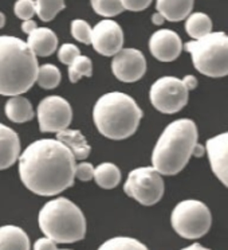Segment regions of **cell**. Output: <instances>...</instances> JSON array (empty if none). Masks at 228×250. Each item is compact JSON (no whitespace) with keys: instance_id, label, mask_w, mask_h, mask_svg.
<instances>
[{"instance_id":"603a6c76","label":"cell","mask_w":228,"mask_h":250,"mask_svg":"<svg viewBox=\"0 0 228 250\" xmlns=\"http://www.w3.org/2000/svg\"><path fill=\"white\" fill-rule=\"evenodd\" d=\"M60 80H62V74H60L59 69L55 65L44 63V65L39 67L37 83L40 87L47 89V90L55 89L60 83Z\"/></svg>"},{"instance_id":"1f68e13d","label":"cell","mask_w":228,"mask_h":250,"mask_svg":"<svg viewBox=\"0 0 228 250\" xmlns=\"http://www.w3.org/2000/svg\"><path fill=\"white\" fill-rule=\"evenodd\" d=\"M121 3L126 11L140 12L147 10L152 4V0H121Z\"/></svg>"},{"instance_id":"ab89813d","label":"cell","mask_w":228,"mask_h":250,"mask_svg":"<svg viewBox=\"0 0 228 250\" xmlns=\"http://www.w3.org/2000/svg\"><path fill=\"white\" fill-rule=\"evenodd\" d=\"M60 250H70V249H60Z\"/></svg>"},{"instance_id":"8992f818","label":"cell","mask_w":228,"mask_h":250,"mask_svg":"<svg viewBox=\"0 0 228 250\" xmlns=\"http://www.w3.org/2000/svg\"><path fill=\"white\" fill-rule=\"evenodd\" d=\"M184 49L192 57V63L203 76L222 78L228 76V35L211 33L199 41H190Z\"/></svg>"},{"instance_id":"5b68a950","label":"cell","mask_w":228,"mask_h":250,"mask_svg":"<svg viewBox=\"0 0 228 250\" xmlns=\"http://www.w3.org/2000/svg\"><path fill=\"white\" fill-rule=\"evenodd\" d=\"M39 228L57 244H74L86 235V219L79 207L67 198L51 199L40 208Z\"/></svg>"},{"instance_id":"ac0fdd59","label":"cell","mask_w":228,"mask_h":250,"mask_svg":"<svg viewBox=\"0 0 228 250\" xmlns=\"http://www.w3.org/2000/svg\"><path fill=\"white\" fill-rule=\"evenodd\" d=\"M27 233L15 225L0 226V250H30Z\"/></svg>"},{"instance_id":"30bf717a","label":"cell","mask_w":228,"mask_h":250,"mask_svg":"<svg viewBox=\"0 0 228 250\" xmlns=\"http://www.w3.org/2000/svg\"><path fill=\"white\" fill-rule=\"evenodd\" d=\"M39 129L47 133H59L69 128L73 120V109L67 100L60 96L44 97L37 109Z\"/></svg>"},{"instance_id":"4316f807","label":"cell","mask_w":228,"mask_h":250,"mask_svg":"<svg viewBox=\"0 0 228 250\" xmlns=\"http://www.w3.org/2000/svg\"><path fill=\"white\" fill-rule=\"evenodd\" d=\"M93 76V63L92 60L85 55H79L70 66H69V80L76 83L81 80L82 77Z\"/></svg>"},{"instance_id":"d6986e66","label":"cell","mask_w":228,"mask_h":250,"mask_svg":"<svg viewBox=\"0 0 228 250\" xmlns=\"http://www.w3.org/2000/svg\"><path fill=\"white\" fill-rule=\"evenodd\" d=\"M57 140L63 143L66 147L73 152L76 160H85L92 151V148L89 146L85 136L82 135V132L76 131V129L67 128L65 131L57 133Z\"/></svg>"},{"instance_id":"6da1fadb","label":"cell","mask_w":228,"mask_h":250,"mask_svg":"<svg viewBox=\"0 0 228 250\" xmlns=\"http://www.w3.org/2000/svg\"><path fill=\"white\" fill-rule=\"evenodd\" d=\"M76 159L57 139L31 143L19 158V175L26 188L40 196H55L76 180Z\"/></svg>"},{"instance_id":"f546056e","label":"cell","mask_w":228,"mask_h":250,"mask_svg":"<svg viewBox=\"0 0 228 250\" xmlns=\"http://www.w3.org/2000/svg\"><path fill=\"white\" fill-rule=\"evenodd\" d=\"M79 55H81V51H79V49L76 47V44L73 43L62 44L59 50H58V60L63 65L70 66Z\"/></svg>"},{"instance_id":"83f0119b","label":"cell","mask_w":228,"mask_h":250,"mask_svg":"<svg viewBox=\"0 0 228 250\" xmlns=\"http://www.w3.org/2000/svg\"><path fill=\"white\" fill-rule=\"evenodd\" d=\"M71 35H73V38L76 39L81 43L92 44L93 28L86 21L76 19L71 22Z\"/></svg>"},{"instance_id":"9c48e42d","label":"cell","mask_w":228,"mask_h":250,"mask_svg":"<svg viewBox=\"0 0 228 250\" xmlns=\"http://www.w3.org/2000/svg\"><path fill=\"white\" fill-rule=\"evenodd\" d=\"M190 90L183 80L176 77H161L153 82L149 100L158 112L173 114L180 112L188 103Z\"/></svg>"},{"instance_id":"cb8c5ba5","label":"cell","mask_w":228,"mask_h":250,"mask_svg":"<svg viewBox=\"0 0 228 250\" xmlns=\"http://www.w3.org/2000/svg\"><path fill=\"white\" fill-rule=\"evenodd\" d=\"M37 15L42 22H51L62 10H65V0H35Z\"/></svg>"},{"instance_id":"e575fe53","label":"cell","mask_w":228,"mask_h":250,"mask_svg":"<svg viewBox=\"0 0 228 250\" xmlns=\"http://www.w3.org/2000/svg\"><path fill=\"white\" fill-rule=\"evenodd\" d=\"M183 81H184L185 86L188 87V90H193L197 86V80L195 76H185Z\"/></svg>"},{"instance_id":"4dcf8cb0","label":"cell","mask_w":228,"mask_h":250,"mask_svg":"<svg viewBox=\"0 0 228 250\" xmlns=\"http://www.w3.org/2000/svg\"><path fill=\"white\" fill-rule=\"evenodd\" d=\"M94 174H95V167L92 163L82 162L76 166V178L81 182H89L94 179Z\"/></svg>"},{"instance_id":"8fae6325","label":"cell","mask_w":228,"mask_h":250,"mask_svg":"<svg viewBox=\"0 0 228 250\" xmlns=\"http://www.w3.org/2000/svg\"><path fill=\"white\" fill-rule=\"evenodd\" d=\"M92 44L98 54L103 57H114L124 46V31L117 22L103 19L93 27Z\"/></svg>"},{"instance_id":"74e56055","label":"cell","mask_w":228,"mask_h":250,"mask_svg":"<svg viewBox=\"0 0 228 250\" xmlns=\"http://www.w3.org/2000/svg\"><path fill=\"white\" fill-rule=\"evenodd\" d=\"M181 250H211V249H207V248H204V246L200 244H192V245H190V246H187V248H184V249H181Z\"/></svg>"},{"instance_id":"d590c367","label":"cell","mask_w":228,"mask_h":250,"mask_svg":"<svg viewBox=\"0 0 228 250\" xmlns=\"http://www.w3.org/2000/svg\"><path fill=\"white\" fill-rule=\"evenodd\" d=\"M165 22V18L160 14V12H156V14H153L152 17V23L153 24H156V26H161L163 23Z\"/></svg>"},{"instance_id":"9a60e30c","label":"cell","mask_w":228,"mask_h":250,"mask_svg":"<svg viewBox=\"0 0 228 250\" xmlns=\"http://www.w3.org/2000/svg\"><path fill=\"white\" fill-rule=\"evenodd\" d=\"M20 155V139L18 133L0 123V171L12 167Z\"/></svg>"},{"instance_id":"4fadbf2b","label":"cell","mask_w":228,"mask_h":250,"mask_svg":"<svg viewBox=\"0 0 228 250\" xmlns=\"http://www.w3.org/2000/svg\"><path fill=\"white\" fill-rule=\"evenodd\" d=\"M149 51L160 62L177 60L183 51V42L179 34L168 28L158 30L149 39Z\"/></svg>"},{"instance_id":"836d02e7","label":"cell","mask_w":228,"mask_h":250,"mask_svg":"<svg viewBox=\"0 0 228 250\" xmlns=\"http://www.w3.org/2000/svg\"><path fill=\"white\" fill-rule=\"evenodd\" d=\"M37 28H38V26H37V23L34 22L33 19H30V21H24V22L22 23V31L24 34H27V35H30L33 31H35Z\"/></svg>"},{"instance_id":"8d00e7d4","label":"cell","mask_w":228,"mask_h":250,"mask_svg":"<svg viewBox=\"0 0 228 250\" xmlns=\"http://www.w3.org/2000/svg\"><path fill=\"white\" fill-rule=\"evenodd\" d=\"M204 152H206V147L197 144L195 147V149H193V156H196V158H201V156L204 155Z\"/></svg>"},{"instance_id":"277c9868","label":"cell","mask_w":228,"mask_h":250,"mask_svg":"<svg viewBox=\"0 0 228 250\" xmlns=\"http://www.w3.org/2000/svg\"><path fill=\"white\" fill-rule=\"evenodd\" d=\"M141 119L142 110L134 98L122 92L103 94L93 109L98 132L110 140H125L134 135Z\"/></svg>"},{"instance_id":"7402d4cb","label":"cell","mask_w":228,"mask_h":250,"mask_svg":"<svg viewBox=\"0 0 228 250\" xmlns=\"http://www.w3.org/2000/svg\"><path fill=\"white\" fill-rule=\"evenodd\" d=\"M94 182L101 188L105 190H113L121 182L120 168L113 163H102L95 167Z\"/></svg>"},{"instance_id":"f35d334b","label":"cell","mask_w":228,"mask_h":250,"mask_svg":"<svg viewBox=\"0 0 228 250\" xmlns=\"http://www.w3.org/2000/svg\"><path fill=\"white\" fill-rule=\"evenodd\" d=\"M4 24H6V15L0 11V28L4 27Z\"/></svg>"},{"instance_id":"d4e9b609","label":"cell","mask_w":228,"mask_h":250,"mask_svg":"<svg viewBox=\"0 0 228 250\" xmlns=\"http://www.w3.org/2000/svg\"><path fill=\"white\" fill-rule=\"evenodd\" d=\"M97 250H149L138 239L131 237H114L105 241Z\"/></svg>"},{"instance_id":"d6a6232c","label":"cell","mask_w":228,"mask_h":250,"mask_svg":"<svg viewBox=\"0 0 228 250\" xmlns=\"http://www.w3.org/2000/svg\"><path fill=\"white\" fill-rule=\"evenodd\" d=\"M34 250H58V248H57L55 241H53L49 237H43V238H39L35 241Z\"/></svg>"},{"instance_id":"52a82bcc","label":"cell","mask_w":228,"mask_h":250,"mask_svg":"<svg viewBox=\"0 0 228 250\" xmlns=\"http://www.w3.org/2000/svg\"><path fill=\"white\" fill-rule=\"evenodd\" d=\"M172 228L180 237L197 239L211 229L212 215L206 203L197 199H185L176 205L171 214Z\"/></svg>"},{"instance_id":"7c38bea8","label":"cell","mask_w":228,"mask_h":250,"mask_svg":"<svg viewBox=\"0 0 228 250\" xmlns=\"http://www.w3.org/2000/svg\"><path fill=\"white\" fill-rule=\"evenodd\" d=\"M112 71L117 80L133 83L141 80L147 71V60L140 50L122 49L112 60Z\"/></svg>"},{"instance_id":"f1b7e54d","label":"cell","mask_w":228,"mask_h":250,"mask_svg":"<svg viewBox=\"0 0 228 250\" xmlns=\"http://www.w3.org/2000/svg\"><path fill=\"white\" fill-rule=\"evenodd\" d=\"M14 12L19 19L30 21L34 15H37V4L35 0H17L14 6Z\"/></svg>"},{"instance_id":"2e32d148","label":"cell","mask_w":228,"mask_h":250,"mask_svg":"<svg viewBox=\"0 0 228 250\" xmlns=\"http://www.w3.org/2000/svg\"><path fill=\"white\" fill-rule=\"evenodd\" d=\"M27 44L37 57H50L58 49V37L50 28L38 27L28 35Z\"/></svg>"},{"instance_id":"44dd1931","label":"cell","mask_w":228,"mask_h":250,"mask_svg":"<svg viewBox=\"0 0 228 250\" xmlns=\"http://www.w3.org/2000/svg\"><path fill=\"white\" fill-rule=\"evenodd\" d=\"M185 31L193 41L204 38L212 33V21L204 12H193L185 21Z\"/></svg>"},{"instance_id":"7a4b0ae2","label":"cell","mask_w":228,"mask_h":250,"mask_svg":"<svg viewBox=\"0 0 228 250\" xmlns=\"http://www.w3.org/2000/svg\"><path fill=\"white\" fill-rule=\"evenodd\" d=\"M38 60L27 42L11 35H0V94L22 96L38 78Z\"/></svg>"},{"instance_id":"3957f363","label":"cell","mask_w":228,"mask_h":250,"mask_svg":"<svg viewBox=\"0 0 228 250\" xmlns=\"http://www.w3.org/2000/svg\"><path fill=\"white\" fill-rule=\"evenodd\" d=\"M197 146V126L190 119L172 121L158 137L152 152V167L163 176L181 172Z\"/></svg>"},{"instance_id":"e0dca14e","label":"cell","mask_w":228,"mask_h":250,"mask_svg":"<svg viewBox=\"0 0 228 250\" xmlns=\"http://www.w3.org/2000/svg\"><path fill=\"white\" fill-rule=\"evenodd\" d=\"M195 0H156V8L165 21L181 22L192 14Z\"/></svg>"},{"instance_id":"484cf974","label":"cell","mask_w":228,"mask_h":250,"mask_svg":"<svg viewBox=\"0 0 228 250\" xmlns=\"http://www.w3.org/2000/svg\"><path fill=\"white\" fill-rule=\"evenodd\" d=\"M90 3L94 12L106 19L117 17L125 11L121 0H90Z\"/></svg>"},{"instance_id":"ba28073f","label":"cell","mask_w":228,"mask_h":250,"mask_svg":"<svg viewBox=\"0 0 228 250\" xmlns=\"http://www.w3.org/2000/svg\"><path fill=\"white\" fill-rule=\"evenodd\" d=\"M164 187L163 175L157 169L154 167H140L129 172L124 191L142 206H153L163 199Z\"/></svg>"},{"instance_id":"5bb4252c","label":"cell","mask_w":228,"mask_h":250,"mask_svg":"<svg viewBox=\"0 0 228 250\" xmlns=\"http://www.w3.org/2000/svg\"><path fill=\"white\" fill-rule=\"evenodd\" d=\"M206 151L212 172L228 188V132L208 139Z\"/></svg>"},{"instance_id":"ffe728a7","label":"cell","mask_w":228,"mask_h":250,"mask_svg":"<svg viewBox=\"0 0 228 250\" xmlns=\"http://www.w3.org/2000/svg\"><path fill=\"white\" fill-rule=\"evenodd\" d=\"M4 113H6L7 119L12 123H17V124L31 121L35 114L30 100L23 96H15V97L10 98L4 106Z\"/></svg>"}]
</instances>
